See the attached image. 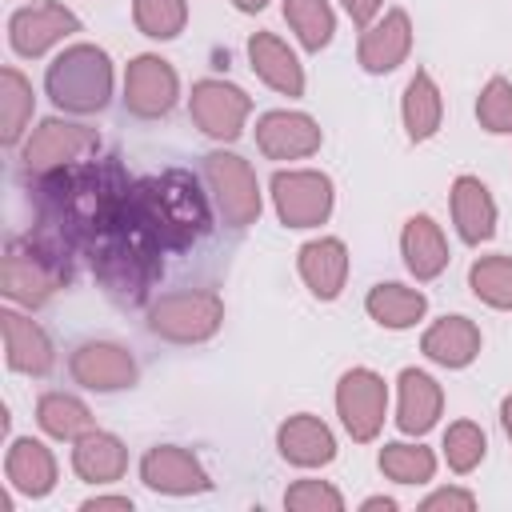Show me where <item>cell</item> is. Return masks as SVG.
<instances>
[{"instance_id": "obj_30", "label": "cell", "mask_w": 512, "mask_h": 512, "mask_svg": "<svg viewBox=\"0 0 512 512\" xmlns=\"http://www.w3.org/2000/svg\"><path fill=\"white\" fill-rule=\"evenodd\" d=\"M36 420H40V428H44L48 436H56V440H80V436L92 428L88 408H84L76 396H64V392H48V396H40V404H36Z\"/></svg>"}, {"instance_id": "obj_40", "label": "cell", "mask_w": 512, "mask_h": 512, "mask_svg": "<svg viewBox=\"0 0 512 512\" xmlns=\"http://www.w3.org/2000/svg\"><path fill=\"white\" fill-rule=\"evenodd\" d=\"M380 4H384V0H344V8H348V16H352V24H360V28H368V20L380 12Z\"/></svg>"}, {"instance_id": "obj_12", "label": "cell", "mask_w": 512, "mask_h": 512, "mask_svg": "<svg viewBox=\"0 0 512 512\" xmlns=\"http://www.w3.org/2000/svg\"><path fill=\"white\" fill-rule=\"evenodd\" d=\"M124 104L136 116H164L176 104V72L160 56H136L124 76Z\"/></svg>"}, {"instance_id": "obj_32", "label": "cell", "mask_w": 512, "mask_h": 512, "mask_svg": "<svg viewBox=\"0 0 512 512\" xmlns=\"http://www.w3.org/2000/svg\"><path fill=\"white\" fill-rule=\"evenodd\" d=\"M284 20L292 24V32L300 36V44L308 52H320L332 40V8L328 0H284Z\"/></svg>"}, {"instance_id": "obj_11", "label": "cell", "mask_w": 512, "mask_h": 512, "mask_svg": "<svg viewBox=\"0 0 512 512\" xmlns=\"http://www.w3.org/2000/svg\"><path fill=\"white\" fill-rule=\"evenodd\" d=\"M192 120L200 124V132L216 136V140H236L244 128V116L252 112V100L224 80H200L192 84V100H188Z\"/></svg>"}, {"instance_id": "obj_31", "label": "cell", "mask_w": 512, "mask_h": 512, "mask_svg": "<svg viewBox=\"0 0 512 512\" xmlns=\"http://www.w3.org/2000/svg\"><path fill=\"white\" fill-rule=\"evenodd\" d=\"M28 116H32V84L16 68H4L0 72V136H4V144L20 140Z\"/></svg>"}, {"instance_id": "obj_35", "label": "cell", "mask_w": 512, "mask_h": 512, "mask_svg": "<svg viewBox=\"0 0 512 512\" xmlns=\"http://www.w3.org/2000/svg\"><path fill=\"white\" fill-rule=\"evenodd\" d=\"M132 16H136V28L144 36L172 40V36H180V28L188 20V4L184 0H136Z\"/></svg>"}, {"instance_id": "obj_33", "label": "cell", "mask_w": 512, "mask_h": 512, "mask_svg": "<svg viewBox=\"0 0 512 512\" xmlns=\"http://www.w3.org/2000/svg\"><path fill=\"white\" fill-rule=\"evenodd\" d=\"M472 292L492 308H512V260L508 256H484L468 272Z\"/></svg>"}, {"instance_id": "obj_10", "label": "cell", "mask_w": 512, "mask_h": 512, "mask_svg": "<svg viewBox=\"0 0 512 512\" xmlns=\"http://www.w3.org/2000/svg\"><path fill=\"white\" fill-rule=\"evenodd\" d=\"M336 408L344 428L352 432V440H372L384 424V408H388V388L372 368H352L340 376L336 384Z\"/></svg>"}, {"instance_id": "obj_7", "label": "cell", "mask_w": 512, "mask_h": 512, "mask_svg": "<svg viewBox=\"0 0 512 512\" xmlns=\"http://www.w3.org/2000/svg\"><path fill=\"white\" fill-rule=\"evenodd\" d=\"M204 176L216 192V208L232 228H248L260 216V188L252 168L232 152H212L204 160Z\"/></svg>"}, {"instance_id": "obj_23", "label": "cell", "mask_w": 512, "mask_h": 512, "mask_svg": "<svg viewBox=\"0 0 512 512\" xmlns=\"http://www.w3.org/2000/svg\"><path fill=\"white\" fill-rule=\"evenodd\" d=\"M248 56H252V68L264 84H272L276 92L284 96H300L304 92V72L296 64V56L288 52L284 40H276L272 32H256L248 40Z\"/></svg>"}, {"instance_id": "obj_18", "label": "cell", "mask_w": 512, "mask_h": 512, "mask_svg": "<svg viewBox=\"0 0 512 512\" xmlns=\"http://www.w3.org/2000/svg\"><path fill=\"white\" fill-rule=\"evenodd\" d=\"M0 328H4L8 368L32 372V376H44L52 368V344L36 320H28L20 312H0Z\"/></svg>"}, {"instance_id": "obj_19", "label": "cell", "mask_w": 512, "mask_h": 512, "mask_svg": "<svg viewBox=\"0 0 512 512\" xmlns=\"http://www.w3.org/2000/svg\"><path fill=\"white\" fill-rule=\"evenodd\" d=\"M412 48V24L404 12H388L380 24L364 28L360 36V64L368 72H392Z\"/></svg>"}, {"instance_id": "obj_16", "label": "cell", "mask_w": 512, "mask_h": 512, "mask_svg": "<svg viewBox=\"0 0 512 512\" xmlns=\"http://www.w3.org/2000/svg\"><path fill=\"white\" fill-rule=\"evenodd\" d=\"M256 144L268 160H300L320 148V128L304 112H268L256 124Z\"/></svg>"}, {"instance_id": "obj_5", "label": "cell", "mask_w": 512, "mask_h": 512, "mask_svg": "<svg viewBox=\"0 0 512 512\" xmlns=\"http://www.w3.org/2000/svg\"><path fill=\"white\" fill-rule=\"evenodd\" d=\"M48 96L68 112H100L112 96V64L96 44H72L48 64Z\"/></svg>"}, {"instance_id": "obj_24", "label": "cell", "mask_w": 512, "mask_h": 512, "mask_svg": "<svg viewBox=\"0 0 512 512\" xmlns=\"http://www.w3.org/2000/svg\"><path fill=\"white\" fill-rule=\"evenodd\" d=\"M452 220L468 244H480L496 232V204L476 176H456L452 184Z\"/></svg>"}, {"instance_id": "obj_6", "label": "cell", "mask_w": 512, "mask_h": 512, "mask_svg": "<svg viewBox=\"0 0 512 512\" xmlns=\"http://www.w3.org/2000/svg\"><path fill=\"white\" fill-rule=\"evenodd\" d=\"M220 320H224V304L216 292H172L148 308V328L180 344L208 340L220 328Z\"/></svg>"}, {"instance_id": "obj_9", "label": "cell", "mask_w": 512, "mask_h": 512, "mask_svg": "<svg viewBox=\"0 0 512 512\" xmlns=\"http://www.w3.org/2000/svg\"><path fill=\"white\" fill-rule=\"evenodd\" d=\"M272 200L288 228H312L332 212V180L324 172H276Z\"/></svg>"}, {"instance_id": "obj_4", "label": "cell", "mask_w": 512, "mask_h": 512, "mask_svg": "<svg viewBox=\"0 0 512 512\" xmlns=\"http://www.w3.org/2000/svg\"><path fill=\"white\" fill-rule=\"evenodd\" d=\"M72 252L64 240L48 236L44 228H36L24 240H12L4 252V296L16 304H44L56 288L68 284L72 276Z\"/></svg>"}, {"instance_id": "obj_28", "label": "cell", "mask_w": 512, "mask_h": 512, "mask_svg": "<svg viewBox=\"0 0 512 512\" xmlns=\"http://www.w3.org/2000/svg\"><path fill=\"white\" fill-rule=\"evenodd\" d=\"M364 308H368V316H372L376 324H384V328H408V324H416V320L424 316L428 300H424V292L404 288V284H376V288L368 292Z\"/></svg>"}, {"instance_id": "obj_15", "label": "cell", "mask_w": 512, "mask_h": 512, "mask_svg": "<svg viewBox=\"0 0 512 512\" xmlns=\"http://www.w3.org/2000/svg\"><path fill=\"white\" fill-rule=\"evenodd\" d=\"M140 476L148 488L156 492H172V496H188V492H208V472L200 468V460L188 452V448H176V444H160L144 456L140 464Z\"/></svg>"}, {"instance_id": "obj_1", "label": "cell", "mask_w": 512, "mask_h": 512, "mask_svg": "<svg viewBox=\"0 0 512 512\" xmlns=\"http://www.w3.org/2000/svg\"><path fill=\"white\" fill-rule=\"evenodd\" d=\"M128 176L116 160H88L44 172L36 184L40 228L68 248H92L128 208Z\"/></svg>"}, {"instance_id": "obj_37", "label": "cell", "mask_w": 512, "mask_h": 512, "mask_svg": "<svg viewBox=\"0 0 512 512\" xmlns=\"http://www.w3.org/2000/svg\"><path fill=\"white\" fill-rule=\"evenodd\" d=\"M476 116L488 132H512V84L504 76H492L476 100Z\"/></svg>"}, {"instance_id": "obj_41", "label": "cell", "mask_w": 512, "mask_h": 512, "mask_svg": "<svg viewBox=\"0 0 512 512\" xmlns=\"http://www.w3.org/2000/svg\"><path fill=\"white\" fill-rule=\"evenodd\" d=\"M96 508H124V512H128L132 500H128V496H92V500L84 504V512H96Z\"/></svg>"}, {"instance_id": "obj_42", "label": "cell", "mask_w": 512, "mask_h": 512, "mask_svg": "<svg viewBox=\"0 0 512 512\" xmlns=\"http://www.w3.org/2000/svg\"><path fill=\"white\" fill-rule=\"evenodd\" d=\"M364 508H384V512H388V508H396V504H392L388 496H372V500H364Z\"/></svg>"}, {"instance_id": "obj_38", "label": "cell", "mask_w": 512, "mask_h": 512, "mask_svg": "<svg viewBox=\"0 0 512 512\" xmlns=\"http://www.w3.org/2000/svg\"><path fill=\"white\" fill-rule=\"evenodd\" d=\"M284 504H288L292 512H340V508H344L340 492L328 488V484H320V480H300V484H292L288 496H284Z\"/></svg>"}, {"instance_id": "obj_43", "label": "cell", "mask_w": 512, "mask_h": 512, "mask_svg": "<svg viewBox=\"0 0 512 512\" xmlns=\"http://www.w3.org/2000/svg\"><path fill=\"white\" fill-rule=\"evenodd\" d=\"M500 416H504V428H508V436H512V396L500 404Z\"/></svg>"}, {"instance_id": "obj_8", "label": "cell", "mask_w": 512, "mask_h": 512, "mask_svg": "<svg viewBox=\"0 0 512 512\" xmlns=\"http://www.w3.org/2000/svg\"><path fill=\"white\" fill-rule=\"evenodd\" d=\"M96 148H100V136L92 128L68 124V120H44L32 132V140L24 144L20 160H24L28 172H40L44 176V172H56V168H68V164L84 160Z\"/></svg>"}, {"instance_id": "obj_27", "label": "cell", "mask_w": 512, "mask_h": 512, "mask_svg": "<svg viewBox=\"0 0 512 512\" xmlns=\"http://www.w3.org/2000/svg\"><path fill=\"white\" fill-rule=\"evenodd\" d=\"M124 464H128V452L116 436L108 432H96L88 428L76 448H72V468L80 472V480H92V484H112L124 476Z\"/></svg>"}, {"instance_id": "obj_25", "label": "cell", "mask_w": 512, "mask_h": 512, "mask_svg": "<svg viewBox=\"0 0 512 512\" xmlns=\"http://www.w3.org/2000/svg\"><path fill=\"white\" fill-rule=\"evenodd\" d=\"M440 404H444L440 384L428 372H416V368L400 372V416H396L400 432H408V436L428 432L440 416Z\"/></svg>"}, {"instance_id": "obj_36", "label": "cell", "mask_w": 512, "mask_h": 512, "mask_svg": "<svg viewBox=\"0 0 512 512\" xmlns=\"http://www.w3.org/2000/svg\"><path fill=\"white\" fill-rule=\"evenodd\" d=\"M484 432L472 424V420H456L448 432H444V456H448V468L452 472H472L480 460H484Z\"/></svg>"}, {"instance_id": "obj_21", "label": "cell", "mask_w": 512, "mask_h": 512, "mask_svg": "<svg viewBox=\"0 0 512 512\" xmlns=\"http://www.w3.org/2000/svg\"><path fill=\"white\" fill-rule=\"evenodd\" d=\"M4 476L16 492L24 496H48L56 484V460L40 440H12L8 460H4Z\"/></svg>"}, {"instance_id": "obj_34", "label": "cell", "mask_w": 512, "mask_h": 512, "mask_svg": "<svg viewBox=\"0 0 512 512\" xmlns=\"http://www.w3.org/2000/svg\"><path fill=\"white\" fill-rule=\"evenodd\" d=\"M380 468H384V476H392L400 484H424L436 472V456L420 444H384Z\"/></svg>"}, {"instance_id": "obj_20", "label": "cell", "mask_w": 512, "mask_h": 512, "mask_svg": "<svg viewBox=\"0 0 512 512\" xmlns=\"http://www.w3.org/2000/svg\"><path fill=\"white\" fill-rule=\"evenodd\" d=\"M300 276H304V284H308L320 300L340 296L344 276H348V248H344L336 236H324V240L304 244V248H300Z\"/></svg>"}, {"instance_id": "obj_26", "label": "cell", "mask_w": 512, "mask_h": 512, "mask_svg": "<svg viewBox=\"0 0 512 512\" xmlns=\"http://www.w3.org/2000/svg\"><path fill=\"white\" fill-rule=\"evenodd\" d=\"M400 244H404V264H408V272L416 280H432V276L444 272L448 244H444V232H440V224L432 216H412L404 224Z\"/></svg>"}, {"instance_id": "obj_2", "label": "cell", "mask_w": 512, "mask_h": 512, "mask_svg": "<svg viewBox=\"0 0 512 512\" xmlns=\"http://www.w3.org/2000/svg\"><path fill=\"white\" fill-rule=\"evenodd\" d=\"M128 212L164 252H184L208 232L204 192L180 168H172L164 176L136 180L128 192Z\"/></svg>"}, {"instance_id": "obj_22", "label": "cell", "mask_w": 512, "mask_h": 512, "mask_svg": "<svg viewBox=\"0 0 512 512\" xmlns=\"http://www.w3.org/2000/svg\"><path fill=\"white\" fill-rule=\"evenodd\" d=\"M420 348H424L428 360H436V364H444V368H464V364H472L476 352H480V332H476V324L464 320V316H444V320H436V324L424 332Z\"/></svg>"}, {"instance_id": "obj_13", "label": "cell", "mask_w": 512, "mask_h": 512, "mask_svg": "<svg viewBox=\"0 0 512 512\" xmlns=\"http://www.w3.org/2000/svg\"><path fill=\"white\" fill-rule=\"evenodd\" d=\"M68 32H80V20L64 8V4H36V8H20L8 24L12 48L20 56H40L48 52L56 40H64Z\"/></svg>"}, {"instance_id": "obj_17", "label": "cell", "mask_w": 512, "mask_h": 512, "mask_svg": "<svg viewBox=\"0 0 512 512\" xmlns=\"http://www.w3.org/2000/svg\"><path fill=\"white\" fill-rule=\"evenodd\" d=\"M276 444H280V456L288 464H300V468H316V464H328L336 456V440H332L328 424L308 416V412L288 416L276 432Z\"/></svg>"}, {"instance_id": "obj_44", "label": "cell", "mask_w": 512, "mask_h": 512, "mask_svg": "<svg viewBox=\"0 0 512 512\" xmlns=\"http://www.w3.org/2000/svg\"><path fill=\"white\" fill-rule=\"evenodd\" d=\"M264 4H268V0H236V8H240V12H260Z\"/></svg>"}, {"instance_id": "obj_29", "label": "cell", "mask_w": 512, "mask_h": 512, "mask_svg": "<svg viewBox=\"0 0 512 512\" xmlns=\"http://www.w3.org/2000/svg\"><path fill=\"white\" fill-rule=\"evenodd\" d=\"M444 104H440V88L432 84L428 72H416L404 88V128L412 140H428L440 128Z\"/></svg>"}, {"instance_id": "obj_39", "label": "cell", "mask_w": 512, "mask_h": 512, "mask_svg": "<svg viewBox=\"0 0 512 512\" xmlns=\"http://www.w3.org/2000/svg\"><path fill=\"white\" fill-rule=\"evenodd\" d=\"M476 500H472V492H456V488H444V492H436V496H428L424 500V512H436V508H460V512H468Z\"/></svg>"}, {"instance_id": "obj_3", "label": "cell", "mask_w": 512, "mask_h": 512, "mask_svg": "<svg viewBox=\"0 0 512 512\" xmlns=\"http://www.w3.org/2000/svg\"><path fill=\"white\" fill-rule=\"evenodd\" d=\"M160 252L164 248L124 208V216L88 248V260L116 304H140L160 276Z\"/></svg>"}, {"instance_id": "obj_14", "label": "cell", "mask_w": 512, "mask_h": 512, "mask_svg": "<svg viewBox=\"0 0 512 512\" xmlns=\"http://www.w3.org/2000/svg\"><path fill=\"white\" fill-rule=\"evenodd\" d=\"M72 376L92 392H116V388H128L136 380V360L120 344L92 340V344H80L72 352Z\"/></svg>"}]
</instances>
